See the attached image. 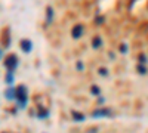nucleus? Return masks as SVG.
Masks as SVG:
<instances>
[{
  "instance_id": "obj_1",
  "label": "nucleus",
  "mask_w": 148,
  "mask_h": 133,
  "mask_svg": "<svg viewBox=\"0 0 148 133\" xmlns=\"http://www.w3.org/2000/svg\"><path fill=\"white\" fill-rule=\"evenodd\" d=\"M19 104L21 108H24L27 105V101H28V93H27V87L24 84H19L16 87V98H15Z\"/></svg>"
},
{
  "instance_id": "obj_2",
  "label": "nucleus",
  "mask_w": 148,
  "mask_h": 133,
  "mask_svg": "<svg viewBox=\"0 0 148 133\" xmlns=\"http://www.w3.org/2000/svg\"><path fill=\"white\" fill-rule=\"evenodd\" d=\"M18 62H19L18 56L14 55V53H10V55H8L6 59H5V67H6L9 71H15V70L18 68Z\"/></svg>"
},
{
  "instance_id": "obj_3",
  "label": "nucleus",
  "mask_w": 148,
  "mask_h": 133,
  "mask_svg": "<svg viewBox=\"0 0 148 133\" xmlns=\"http://www.w3.org/2000/svg\"><path fill=\"white\" fill-rule=\"evenodd\" d=\"M0 43H2V46L6 47V49L10 46V31H9L8 27H5L2 34H0Z\"/></svg>"
},
{
  "instance_id": "obj_4",
  "label": "nucleus",
  "mask_w": 148,
  "mask_h": 133,
  "mask_svg": "<svg viewBox=\"0 0 148 133\" xmlns=\"http://www.w3.org/2000/svg\"><path fill=\"white\" fill-rule=\"evenodd\" d=\"M19 47H21V50H22L24 53H30L31 49H33V43H31V40H28V39H24V40H21Z\"/></svg>"
},
{
  "instance_id": "obj_5",
  "label": "nucleus",
  "mask_w": 148,
  "mask_h": 133,
  "mask_svg": "<svg viewBox=\"0 0 148 133\" xmlns=\"http://www.w3.org/2000/svg\"><path fill=\"white\" fill-rule=\"evenodd\" d=\"M83 33H84V28H83V25H76L73 30H71V37L74 39V40H79L82 35H83Z\"/></svg>"
},
{
  "instance_id": "obj_6",
  "label": "nucleus",
  "mask_w": 148,
  "mask_h": 133,
  "mask_svg": "<svg viewBox=\"0 0 148 133\" xmlns=\"http://www.w3.org/2000/svg\"><path fill=\"white\" fill-rule=\"evenodd\" d=\"M111 115V110H107V108H101V110H96L92 113V117H110Z\"/></svg>"
},
{
  "instance_id": "obj_7",
  "label": "nucleus",
  "mask_w": 148,
  "mask_h": 133,
  "mask_svg": "<svg viewBox=\"0 0 148 133\" xmlns=\"http://www.w3.org/2000/svg\"><path fill=\"white\" fill-rule=\"evenodd\" d=\"M5 96H6V99H9V101L15 99L16 98V87H8L6 92H5Z\"/></svg>"
},
{
  "instance_id": "obj_8",
  "label": "nucleus",
  "mask_w": 148,
  "mask_h": 133,
  "mask_svg": "<svg viewBox=\"0 0 148 133\" xmlns=\"http://www.w3.org/2000/svg\"><path fill=\"white\" fill-rule=\"evenodd\" d=\"M46 21H47V24H51L53 21V9L51 6H47V9H46Z\"/></svg>"
},
{
  "instance_id": "obj_9",
  "label": "nucleus",
  "mask_w": 148,
  "mask_h": 133,
  "mask_svg": "<svg viewBox=\"0 0 148 133\" xmlns=\"http://www.w3.org/2000/svg\"><path fill=\"white\" fill-rule=\"evenodd\" d=\"M101 44H102V40H101V37H95V39L92 40V47H93V49H99V47H101Z\"/></svg>"
},
{
  "instance_id": "obj_10",
  "label": "nucleus",
  "mask_w": 148,
  "mask_h": 133,
  "mask_svg": "<svg viewBox=\"0 0 148 133\" xmlns=\"http://www.w3.org/2000/svg\"><path fill=\"white\" fill-rule=\"evenodd\" d=\"M73 118L76 120V121H84V115L82 113H76V111H73Z\"/></svg>"
},
{
  "instance_id": "obj_11",
  "label": "nucleus",
  "mask_w": 148,
  "mask_h": 133,
  "mask_svg": "<svg viewBox=\"0 0 148 133\" xmlns=\"http://www.w3.org/2000/svg\"><path fill=\"white\" fill-rule=\"evenodd\" d=\"M5 81H6L8 84H12V83H14V71H9V72H8L6 77H5Z\"/></svg>"
},
{
  "instance_id": "obj_12",
  "label": "nucleus",
  "mask_w": 148,
  "mask_h": 133,
  "mask_svg": "<svg viewBox=\"0 0 148 133\" xmlns=\"http://www.w3.org/2000/svg\"><path fill=\"white\" fill-rule=\"evenodd\" d=\"M37 117H39V118H47V117H49V111L45 110V108H43V110H39V113H37Z\"/></svg>"
},
{
  "instance_id": "obj_13",
  "label": "nucleus",
  "mask_w": 148,
  "mask_h": 133,
  "mask_svg": "<svg viewBox=\"0 0 148 133\" xmlns=\"http://www.w3.org/2000/svg\"><path fill=\"white\" fill-rule=\"evenodd\" d=\"M90 92H92L93 95H101V89L98 87V86H92V87H90Z\"/></svg>"
},
{
  "instance_id": "obj_14",
  "label": "nucleus",
  "mask_w": 148,
  "mask_h": 133,
  "mask_svg": "<svg viewBox=\"0 0 148 133\" xmlns=\"http://www.w3.org/2000/svg\"><path fill=\"white\" fill-rule=\"evenodd\" d=\"M120 52H121V53H127V44L121 43V44H120Z\"/></svg>"
},
{
  "instance_id": "obj_15",
  "label": "nucleus",
  "mask_w": 148,
  "mask_h": 133,
  "mask_svg": "<svg viewBox=\"0 0 148 133\" xmlns=\"http://www.w3.org/2000/svg\"><path fill=\"white\" fill-rule=\"evenodd\" d=\"M145 64H138V71L141 72V74H145Z\"/></svg>"
},
{
  "instance_id": "obj_16",
  "label": "nucleus",
  "mask_w": 148,
  "mask_h": 133,
  "mask_svg": "<svg viewBox=\"0 0 148 133\" xmlns=\"http://www.w3.org/2000/svg\"><path fill=\"white\" fill-rule=\"evenodd\" d=\"M99 74H102V76H104V77H105V76H107V74H108V71H107V70H105V68H99Z\"/></svg>"
},
{
  "instance_id": "obj_17",
  "label": "nucleus",
  "mask_w": 148,
  "mask_h": 133,
  "mask_svg": "<svg viewBox=\"0 0 148 133\" xmlns=\"http://www.w3.org/2000/svg\"><path fill=\"white\" fill-rule=\"evenodd\" d=\"M77 68H79V70H83V65H82V62H79V64H77Z\"/></svg>"
},
{
  "instance_id": "obj_18",
  "label": "nucleus",
  "mask_w": 148,
  "mask_h": 133,
  "mask_svg": "<svg viewBox=\"0 0 148 133\" xmlns=\"http://www.w3.org/2000/svg\"><path fill=\"white\" fill-rule=\"evenodd\" d=\"M2 55H3V52H2V49H0V59H2Z\"/></svg>"
}]
</instances>
